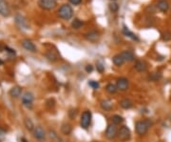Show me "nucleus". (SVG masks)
Instances as JSON below:
<instances>
[{"label": "nucleus", "instance_id": "nucleus-5", "mask_svg": "<svg viewBox=\"0 0 171 142\" xmlns=\"http://www.w3.org/2000/svg\"><path fill=\"white\" fill-rule=\"evenodd\" d=\"M33 100H34V95L31 92H26L25 94H23L22 98H21V101H22L23 106H25V107L28 108V109L32 108Z\"/></svg>", "mask_w": 171, "mask_h": 142}, {"label": "nucleus", "instance_id": "nucleus-14", "mask_svg": "<svg viewBox=\"0 0 171 142\" xmlns=\"http://www.w3.org/2000/svg\"><path fill=\"white\" fill-rule=\"evenodd\" d=\"M9 94L13 98H18L21 95V94H22V88L19 86H14L10 90Z\"/></svg>", "mask_w": 171, "mask_h": 142}, {"label": "nucleus", "instance_id": "nucleus-37", "mask_svg": "<svg viewBox=\"0 0 171 142\" xmlns=\"http://www.w3.org/2000/svg\"><path fill=\"white\" fill-rule=\"evenodd\" d=\"M5 135H6V132H5V131H4L3 129H2L1 127H0V140L4 138Z\"/></svg>", "mask_w": 171, "mask_h": 142}, {"label": "nucleus", "instance_id": "nucleus-15", "mask_svg": "<svg viewBox=\"0 0 171 142\" xmlns=\"http://www.w3.org/2000/svg\"><path fill=\"white\" fill-rule=\"evenodd\" d=\"M157 8L162 13H166L168 9H169V3L166 1V0H160L157 4Z\"/></svg>", "mask_w": 171, "mask_h": 142}, {"label": "nucleus", "instance_id": "nucleus-9", "mask_svg": "<svg viewBox=\"0 0 171 142\" xmlns=\"http://www.w3.org/2000/svg\"><path fill=\"white\" fill-rule=\"evenodd\" d=\"M32 135H33V137L35 139H37V140H43V139H45L46 137L45 130L40 126H37L34 128L33 132H32Z\"/></svg>", "mask_w": 171, "mask_h": 142}, {"label": "nucleus", "instance_id": "nucleus-30", "mask_svg": "<svg viewBox=\"0 0 171 142\" xmlns=\"http://www.w3.org/2000/svg\"><path fill=\"white\" fill-rule=\"evenodd\" d=\"M162 39L164 40V41H169V40H171V32L165 31L164 32H162Z\"/></svg>", "mask_w": 171, "mask_h": 142}, {"label": "nucleus", "instance_id": "nucleus-8", "mask_svg": "<svg viewBox=\"0 0 171 142\" xmlns=\"http://www.w3.org/2000/svg\"><path fill=\"white\" fill-rule=\"evenodd\" d=\"M38 4L44 10H52L56 6V1L55 0H39Z\"/></svg>", "mask_w": 171, "mask_h": 142}, {"label": "nucleus", "instance_id": "nucleus-4", "mask_svg": "<svg viewBox=\"0 0 171 142\" xmlns=\"http://www.w3.org/2000/svg\"><path fill=\"white\" fill-rule=\"evenodd\" d=\"M118 138L120 139L122 142L128 141L130 137H131V132L130 129L127 126H122L120 129L118 130Z\"/></svg>", "mask_w": 171, "mask_h": 142}, {"label": "nucleus", "instance_id": "nucleus-36", "mask_svg": "<svg viewBox=\"0 0 171 142\" xmlns=\"http://www.w3.org/2000/svg\"><path fill=\"white\" fill-rule=\"evenodd\" d=\"M93 71V66L92 65H86V73H91Z\"/></svg>", "mask_w": 171, "mask_h": 142}, {"label": "nucleus", "instance_id": "nucleus-29", "mask_svg": "<svg viewBox=\"0 0 171 142\" xmlns=\"http://www.w3.org/2000/svg\"><path fill=\"white\" fill-rule=\"evenodd\" d=\"M46 57H47L48 61H51V62H55L57 60V55L52 51H50L48 52V53H46Z\"/></svg>", "mask_w": 171, "mask_h": 142}, {"label": "nucleus", "instance_id": "nucleus-28", "mask_svg": "<svg viewBox=\"0 0 171 142\" xmlns=\"http://www.w3.org/2000/svg\"><path fill=\"white\" fill-rule=\"evenodd\" d=\"M111 120H112V123L115 125L121 124L124 122V118L121 116H119V114H114V116L111 117Z\"/></svg>", "mask_w": 171, "mask_h": 142}, {"label": "nucleus", "instance_id": "nucleus-34", "mask_svg": "<svg viewBox=\"0 0 171 142\" xmlns=\"http://www.w3.org/2000/svg\"><path fill=\"white\" fill-rule=\"evenodd\" d=\"M104 69H105L104 65H103L101 62H98V63H97V70H98L100 73H103L104 72Z\"/></svg>", "mask_w": 171, "mask_h": 142}, {"label": "nucleus", "instance_id": "nucleus-32", "mask_svg": "<svg viewBox=\"0 0 171 142\" xmlns=\"http://www.w3.org/2000/svg\"><path fill=\"white\" fill-rule=\"evenodd\" d=\"M88 85L91 87L93 90H97L99 88V83L97 82V81H94V80H90L88 82Z\"/></svg>", "mask_w": 171, "mask_h": 142}, {"label": "nucleus", "instance_id": "nucleus-7", "mask_svg": "<svg viewBox=\"0 0 171 142\" xmlns=\"http://www.w3.org/2000/svg\"><path fill=\"white\" fill-rule=\"evenodd\" d=\"M15 24L17 25L19 28L21 30H28L29 29V24H28V21L26 20V18L24 17L23 15H15Z\"/></svg>", "mask_w": 171, "mask_h": 142}, {"label": "nucleus", "instance_id": "nucleus-33", "mask_svg": "<svg viewBox=\"0 0 171 142\" xmlns=\"http://www.w3.org/2000/svg\"><path fill=\"white\" fill-rule=\"evenodd\" d=\"M76 114H77V110H76V109H71V110L69 112V116L70 118H74Z\"/></svg>", "mask_w": 171, "mask_h": 142}, {"label": "nucleus", "instance_id": "nucleus-31", "mask_svg": "<svg viewBox=\"0 0 171 142\" xmlns=\"http://www.w3.org/2000/svg\"><path fill=\"white\" fill-rule=\"evenodd\" d=\"M108 8H109V10L112 13H116L118 12L119 10V5L117 3H115V2H111V3L108 5Z\"/></svg>", "mask_w": 171, "mask_h": 142}, {"label": "nucleus", "instance_id": "nucleus-24", "mask_svg": "<svg viewBox=\"0 0 171 142\" xmlns=\"http://www.w3.org/2000/svg\"><path fill=\"white\" fill-rule=\"evenodd\" d=\"M48 136H50L51 140H53L54 142H60L61 141V138L59 137V135H57L55 131H53V130L48 131Z\"/></svg>", "mask_w": 171, "mask_h": 142}, {"label": "nucleus", "instance_id": "nucleus-26", "mask_svg": "<svg viewBox=\"0 0 171 142\" xmlns=\"http://www.w3.org/2000/svg\"><path fill=\"white\" fill-rule=\"evenodd\" d=\"M123 32H124V34L126 35V36H127V37H130V38H132L133 40H139V39H138V37L136 36V35H135L134 34H133V32H130L129 30L127 29L126 26L124 27Z\"/></svg>", "mask_w": 171, "mask_h": 142}, {"label": "nucleus", "instance_id": "nucleus-16", "mask_svg": "<svg viewBox=\"0 0 171 142\" xmlns=\"http://www.w3.org/2000/svg\"><path fill=\"white\" fill-rule=\"evenodd\" d=\"M120 106L124 110H128V109H131L133 107V102L128 98H124L120 101Z\"/></svg>", "mask_w": 171, "mask_h": 142}, {"label": "nucleus", "instance_id": "nucleus-19", "mask_svg": "<svg viewBox=\"0 0 171 142\" xmlns=\"http://www.w3.org/2000/svg\"><path fill=\"white\" fill-rule=\"evenodd\" d=\"M100 106H101V108L103 109V110L110 111L111 109H112L113 105H112V102H111L109 99H104L100 102Z\"/></svg>", "mask_w": 171, "mask_h": 142}, {"label": "nucleus", "instance_id": "nucleus-20", "mask_svg": "<svg viewBox=\"0 0 171 142\" xmlns=\"http://www.w3.org/2000/svg\"><path fill=\"white\" fill-rule=\"evenodd\" d=\"M61 132H62V133H64V135H70L72 132L71 125L69 123H63L61 126Z\"/></svg>", "mask_w": 171, "mask_h": 142}, {"label": "nucleus", "instance_id": "nucleus-12", "mask_svg": "<svg viewBox=\"0 0 171 142\" xmlns=\"http://www.w3.org/2000/svg\"><path fill=\"white\" fill-rule=\"evenodd\" d=\"M128 80L126 77H120L117 79V82H116V86H117L118 90H120L122 92L126 91L128 88Z\"/></svg>", "mask_w": 171, "mask_h": 142}, {"label": "nucleus", "instance_id": "nucleus-40", "mask_svg": "<svg viewBox=\"0 0 171 142\" xmlns=\"http://www.w3.org/2000/svg\"><path fill=\"white\" fill-rule=\"evenodd\" d=\"M55 1H56V0H55Z\"/></svg>", "mask_w": 171, "mask_h": 142}, {"label": "nucleus", "instance_id": "nucleus-23", "mask_svg": "<svg viewBox=\"0 0 171 142\" xmlns=\"http://www.w3.org/2000/svg\"><path fill=\"white\" fill-rule=\"evenodd\" d=\"M105 91H107L108 94H113L118 91V88H117V86L114 85V84L109 83V84H107V87H105Z\"/></svg>", "mask_w": 171, "mask_h": 142}, {"label": "nucleus", "instance_id": "nucleus-17", "mask_svg": "<svg viewBox=\"0 0 171 142\" xmlns=\"http://www.w3.org/2000/svg\"><path fill=\"white\" fill-rule=\"evenodd\" d=\"M120 54H121V56L124 59V61L131 62V61H133V60L135 59L134 54H133L131 52H129V51H124V52H122Z\"/></svg>", "mask_w": 171, "mask_h": 142}, {"label": "nucleus", "instance_id": "nucleus-1", "mask_svg": "<svg viewBox=\"0 0 171 142\" xmlns=\"http://www.w3.org/2000/svg\"><path fill=\"white\" fill-rule=\"evenodd\" d=\"M152 126V121L149 119L137 121L135 124V131L139 135H143L148 132V129Z\"/></svg>", "mask_w": 171, "mask_h": 142}, {"label": "nucleus", "instance_id": "nucleus-13", "mask_svg": "<svg viewBox=\"0 0 171 142\" xmlns=\"http://www.w3.org/2000/svg\"><path fill=\"white\" fill-rule=\"evenodd\" d=\"M22 46L25 50L29 51V52H36V47H35V45L29 39H24L22 41Z\"/></svg>", "mask_w": 171, "mask_h": 142}, {"label": "nucleus", "instance_id": "nucleus-2", "mask_svg": "<svg viewBox=\"0 0 171 142\" xmlns=\"http://www.w3.org/2000/svg\"><path fill=\"white\" fill-rule=\"evenodd\" d=\"M58 15L64 20H69L73 15V10L72 8L67 4L62 5L58 10Z\"/></svg>", "mask_w": 171, "mask_h": 142}, {"label": "nucleus", "instance_id": "nucleus-18", "mask_svg": "<svg viewBox=\"0 0 171 142\" xmlns=\"http://www.w3.org/2000/svg\"><path fill=\"white\" fill-rule=\"evenodd\" d=\"M134 67H135V70H136L137 72H139V73L145 72V71H146V68H147V66H146V63L145 61H142V60L137 61L136 63H135Z\"/></svg>", "mask_w": 171, "mask_h": 142}, {"label": "nucleus", "instance_id": "nucleus-3", "mask_svg": "<svg viewBox=\"0 0 171 142\" xmlns=\"http://www.w3.org/2000/svg\"><path fill=\"white\" fill-rule=\"evenodd\" d=\"M91 119H92V114L90 111H85L81 116L80 119V125L83 129L86 130L89 127V125L91 123Z\"/></svg>", "mask_w": 171, "mask_h": 142}, {"label": "nucleus", "instance_id": "nucleus-38", "mask_svg": "<svg viewBox=\"0 0 171 142\" xmlns=\"http://www.w3.org/2000/svg\"><path fill=\"white\" fill-rule=\"evenodd\" d=\"M110 1H112V2H115V1H116V0H110Z\"/></svg>", "mask_w": 171, "mask_h": 142}, {"label": "nucleus", "instance_id": "nucleus-27", "mask_svg": "<svg viewBox=\"0 0 171 142\" xmlns=\"http://www.w3.org/2000/svg\"><path fill=\"white\" fill-rule=\"evenodd\" d=\"M83 25H84V23L80 20V19H78V18H75L74 20H73L72 22H71V27H72L73 29H75V30H78V29L82 28Z\"/></svg>", "mask_w": 171, "mask_h": 142}, {"label": "nucleus", "instance_id": "nucleus-6", "mask_svg": "<svg viewBox=\"0 0 171 142\" xmlns=\"http://www.w3.org/2000/svg\"><path fill=\"white\" fill-rule=\"evenodd\" d=\"M118 135V130L117 127H116L115 124H109L107 128V131H105V137L109 140H112Z\"/></svg>", "mask_w": 171, "mask_h": 142}, {"label": "nucleus", "instance_id": "nucleus-21", "mask_svg": "<svg viewBox=\"0 0 171 142\" xmlns=\"http://www.w3.org/2000/svg\"><path fill=\"white\" fill-rule=\"evenodd\" d=\"M112 61H113V63L118 67L122 66V65L124 63V59L121 56V54H116V55H114L112 57Z\"/></svg>", "mask_w": 171, "mask_h": 142}, {"label": "nucleus", "instance_id": "nucleus-11", "mask_svg": "<svg viewBox=\"0 0 171 142\" xmlns=\"http://www.w3.org/2000/svg\"><path fill=\"white\" fill-rule=\"evenodd\" d=\"M85 37L86 40H88V41H90V42H96L100 38V34H99V32L95 31V30H92V31L86 32Z\"/></svg>", "mask_w": 171, "mask_h": 142}, {"label": "nucleus", "instance_id": "nucleus-25", "mask_svg": "<svg viewBox=\"0 0 171 142\" xmlns=\"http://www.w3.org/2000/svg\"><path fill=\"white\" fill-rule=\"evenodd\" d=\"M162 78V73L160 72H155L152 73L150 75L148 76V79L150 81H158Z\"/></svg>", "mask_w": 171, "mask_h": 142}, {"label": "nucleus", "instance_id": "nucleus-35", "mask_svg": "<svg viewBox=\"0 0 171 142\" xmlns=\"http://www.w3.org/2000/svg\"><path fill=\"white\" fill-rule=\"evenodd\" d=\"M71 4L75 5V6H77V5L81 4V2H82V0H69Z\"/></svg>", "mask_w": 171, "mask_h": 142}, {"label": "nucleus", "instance_id": "nucleus-22", "mask_svg": "<svg viewBox=\"0 0 171 142\" xmlns=\"http://www.w3.org/2000/svg\"><path fill=\"white\" fill-rule=\"evenodd\" d=\"M24 125H25L26 129L28 131H29V132H33L35 126L31 118H28V117H27V118L24 119Z\"/></svg>", "mask_w": 171, "mask_h": 142}, {"label": "nucleus", "instance_id": "nucleus-39", "mask_svg": "<svg viewBox=\"0 0 171 142\" xmlns=\"http://www.w3.org/2000/svg\"><path fill=\"white\" fill-rule=\"evenodd\" d=\"M91 142H99V141H91Z\"/></svg>", "mask_w": 171, "mask_h": 142}, {"label": "nucleus", "instance_id": "nucleus-10", "mask_svg": "<svg viewBox=\"0 0 171 142\" xmlns=\"http://www.w3.org/2000/svg\"><path fill=\"white\" fill-rule=\"evenodd\" d=\"M10 7L6 0H0V15L2 16H9L10 15Z\"/></svg>", "mask_w": 171, "mask_h": 142}]
</instances>
